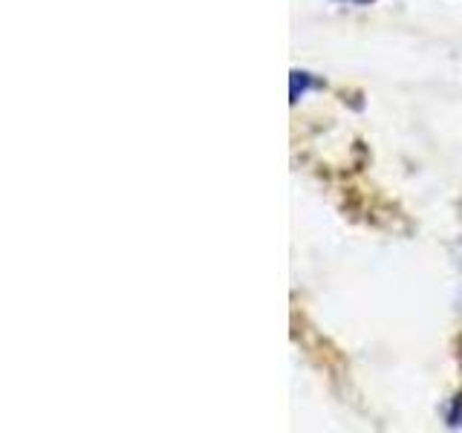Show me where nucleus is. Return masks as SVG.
<instances>
[{"mask_svg":"<svg viewBox=\"0 0 462 433\" xmlns=\"http://www.w3.org/2000/svg\"><path fill=\"white\" fill-rule=\"evenodd\" d=\"M448 425H462V396L457 399V410L454 413H448Z\"/></svg>","mask_w":462,"mask_h":433,"instance_id":"2","label":"nucleus"},{"mask_svg":"<svg viewBox=\"0 0 462 433\" xmlns=\"http://www.w3.org/2000/svg\"><path fill=\"white\" fill-rule=\"evenodd\" d=\"M312 84H315V78L310 76V72H292V101H298Z\"/></svg>","mask_w":462,"mask_h":433,"instance_id":"1","label":"nucleus"},{"mask_svg":"<svg viewBox=\"0 0 462 433\" xmlns=\"http://www.w3.org/2000/svg\"><path fill=\"white\" fill-rule=\"evenodd\" d=\"M459 269H462V257H459Z\"/></svg>","mask_w":462,"mask_h":433,"instance_id":"4","label":"nucleus"},{"mask_svg":"<svg viewBox=\"0 0 462 433\" xmlns=\"http://www.w3.org/2000/svg\"><path fill=\"white\" fill-rule=\"evenodd\" d=\"M353 4H367V0H353Z\"/></svg>","mask_w":462,"mask_h":433,"instance_id":"3","label":"nucleus"}]
</instances>
